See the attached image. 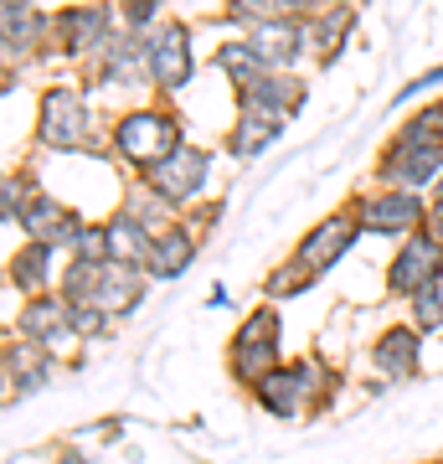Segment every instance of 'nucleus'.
<instances>
[{"label": "nucleus", "mask_w": 443, "mask_h": 464, "mask_svg": "<svg viewBox=\"0 0 443 464\" xmlns=\"http://www.w3.org/2000/svg\"><path fill=\"white\" fill-rule=\"evenodd\" d=\"M181 150V119L170 109H130L114 124V155L134 170H149Z\"/></svg>", "instance_id": "f257e3e1"}, {"label": "nucleus", "mask_w": 443, "mask_h": 464, "mask_svg": "<svg viewBox=\"0 0 443 464\" xmlns=\"http://www.w3.org/2000/svg\"><path fill=\"white\" fill-rule=\"evenodd\" d=\"M88 67H93V78H99V83H155V78H149L145 36L130 32V26H119V32L109 36L93 57H88Z\"/></svg>", "instance_id": "f8f14e48"}, {"label": "nucleus", "mask_w": 443, "mask_h": 464, "mask_svg": "<svg viewBox=\"0 0 443 464\" xmlns=\"http://www.w3.org/2000/svg\"><path fill=\"white\" fill-rule=\"evenodd\" d=\"M330 387H335V377L320 362H284L253 387V402L274 418H299L304 408H320Z\"/></svg>", "instance_id": "f03ea898"}, {"label": "nucleus", "mask_w": 443, "mask_h": 464, "mask_svg": "<svg viewBox=\"0 0 443 464\" xmlns=\"http://www.w3.org/2000/svg\"><path fill=\"white\" fill-rule=\"evenodd\" d=\"M57 464H93V459H88V454H78V449H63V454H57Z\"/></svg>", "instance_id": "f704fd0d"}, {"label": "nucleus", "mask_w": 443, "mask_h": 464, "mask_svg": "<svg viewBox=\"0 0 443 464\" xmlns=\"http://www.w3.org/2000/svg\"><path fill=\"white\" fill-rule=\"evenodd\" d=\"M351 207H356L361 232H377V237H412V232L428 227V201L418 197V191H402V186L366 191V197H356Z\"/></svg>", "instance_id": "423d86ee"}, {"label": "nucleus", "mask_w": 443, "mask_h": 464, "mask_svg": "<svg viewBox=\"0 0 443 464\" xmlns=\"http://www.w3.org/2000/svg\"><path fill=\"white\" fill-rule=\"evenodd\" d=\"M52 47V16L32 0H0V52L5 67L32 63L36 52Z\"/></svg>", "instance_id": "9d476101"}, {"label": "nucleus", "mask_w": 443, "mask_h": 464, "mask_svg": "<svg viewBox=\"0 0 443 464\" xmlns=\"http://www.w3.org/2000/svg\"><path fill=\"white\" fill-rule=\"evenodd\" d=\"M351 26H356V5H325L320 16L304 21V42L320 63H335L341 47L351 42Z\"/></svg>", "instance_id": "5701e85b"}, {"label": "nucleus", "mask_w": 443, "mask_h": 464, "mask_svg": "<svg viewBox=\"0 0 443 464\" xmlns=\"http://www.w3.org/2000/svg\"><path fill=\"white\" fill-rule=\"evenodd\" d=\"M149 47V78L160 93H181L197 78V57H191V26L186 21H160L155 32H145Z\"/></svg>", "instance_id": "1a4fd4ad"}, {"label": "nucleus", "mask_w": 443, "mask_h": 464, "mask_svg": "<svg viewBox=\"0 0 443 464\" xmlns=\"http://www.w3.org/2000/svg\"><path fill=\"white\" fill-rule=\"evenodd\" d=\"M371 366L387 382L418 377V366H423V331L418 325H387L377 335V346H371Z\"/></svg>", "instance_id": "dca6fc26"}, {"label": "nucleus", "mask_w": 443, "mask_h": 464, "mask_svg": "<svg viewBox=\"0 0 443 464\" xmlns=\"http://www.w3.org/2000/svg\"><path fill=\"white\" fill-rule=\"evenodd\" d=\"M377 181L381 186H402V191L438 186L443 181V145H433V150H381Z\"/></svg>", "instance_id": "2eb2a0df"}, {"label": "nucleus", "mask_w": 443, "mask_h": 464, "mask_svg": "<svg viewBox=\"0 0 443 464\" xmlns=\"http://www.w3.org/2000/svg\"><path fill=\"white\" fill-rule=\"evenodd\" d=\"M310 284H314V279L294 264V258H289V264H279L268 279H263V295H268V299H294V295H304Z\"/></svg>", "instance_id": "7c9ffc66"}, {"label": "nucleus", "mask_w": 443, "mask_h": 464, "mask_svg": "<svg viewBox=\"0 0 443 464\" xmlns=\"http://www.w3.org/2000/svg\"><path fill=\"white\" fill-rule=\"evenodd\" d=\"M361 237V222H356V207H341V212L320 217L304 237H299L294 248V264L310 274V279H320V274H330V268L341 264L345 253H351V243Z\"/></svg>", "instance_id": "6e6552de"}, {"label": "nucleus", "mask_w": 443, "mask_h": 464, "mask_svg": "<svg viewBox=\"0 0 443 464\" xmlns=\"http://www.w3.org/2000/svg\"><path fill=\"white\" fill-rule=\"evenodd\" d=\"M32 197H36V191H32V170H5V186H0V222H5V227H16Z\"/></svg>", "instance_id": "c85d7f7f"}, {"label": "nucleus", "mask_w": 443, "mask_h": 464, "mask_svg": "<svg viewBox=\"0 0 443 464\" xmlns=\"http://www.w3.org/2000/svg\"><path fill=\"white\" fill-rule=\"evenodd\" d=\"M67 320H72V331H78L82 341H103V335H109V315L93 310V304H67Z\"/></svg>", "instance_id": "2f4dec72"}, {"label": "nucleus", "mask_w": 443, "mask_h": 464, "mask_svg": "<svg viewBox=\"0 0 443 464\" xmlns=\"http://www.w3.org/2000/svg\"><path fill=\"white\" fill-rule=\"evenodd\" d=\"M149 274L145 268H130V264H114V258H103L99 264V279H93V310H103L109 320H124V315H134L140 310V299H145V289H149Z\"/></svg>", "instance_id": "ddd939ff"}, {"label": "nucleus", "mask_w": 443, "mask_h": 464, "mask_svg": "<svg viewBox=\"0 0 443 464\" xmlns=\"http://www.w3.org/2000/svg\"><path fill=\"white\" fill-rule=\"evenodd\" d=\"M284 124H289V119L274 114V109H263L258 99H237V119H232V130H227V155L232 160L263 155V150L284 134Z\"/></svg>", "instance_id": "4468645a"}, {"label": "nucleus", "mask_w": 443, "mask_h": 464, "mask_svg": "<svg viewBox=\"0 0 443 464\" xmlns=\"http://www.w3.org/2000/svg\"><path fill=\"white\" fill-rule=\"evenodd\" d=\"M433 279H443V243L423 227V232H412V237H402V248L392 253V264H387V289L412 299Z\"/></svg>", "instance_id": "9b49d317"}, {"label": "nucleus", "mask_w": 443, "mask_h": 464, "mask_svg": "<svg viewBox=\"0 0 443 464\" xmlns=\"http://www.w3.org/2000/svg\"><path fill=\"white\" fill-rule=\"evenodd\" d=\"M408 310H412V325H418L423 335L443 331V279L423 284V289H418V295L408 299Z\"/></svg>", "instance_id": "cd10ccee"}, {"label": "nucleus", "mask_w": 443, "mask_h": 464, "mask_svg": "<svg viewBox=\"0 0 443 464\" xmlns=\"http://www.w3.org/2000/svg\"><path fill=\"white\" fill-rule=\"evenodd\" d=\"M325 5H351V0H325Z\"/></svg>", "instance_id": "c9c22d12"}, {"label": "nucleus", "mask_w": 443, "mask_h": 464, "mask_svg": "<svg viewBox=\"0 0 443 464\" xmlns=\"http://www.w3.org/2000/svg\"><path fill=\"white\" fill-rule=\"evenodd\" d=\"M207 181H212V155L197 150V145H181L170 160H160V166L145 170V191L149 197H160L170 212L191 207V201L207 191Z\"/></svg>", "instance_id": "0eeeda50"}, {"label": "nucleus", "mask_w": 443, "mask_h": 464, "mask_svg": "<svg viewBox=\"0 0 443 464\" xmlns=\"http://www.w3.org/2000/svg\"><path fill=\"white\" fill-rule=\"evenodd\" d=\"M63 325H67V299L57 295V289H52V295H32L26 304H21V315H16V341L47 346Z\"/></svg>", "instance_id": "4be33fe9"}, {"label": "nucleus", "mask_w": 443, "mask_h": 464, "mask_svg": "<svg viewBox=\"0 0 443 464\" xmlns=\"http://www.w3.org/2000/svg\"><path fill=\"white\" fill-rule=\"evenodd\" d=\"M67 217H72V207H63V201L47 197V191H36V197L26 201V212H21L16 227L26 232V243H52V237L63 232Z\"/></svg>", "instance_id": "a878e982"}, {"label": "nucleus", "mask_w": 443, "mask_h": 464, "mask_svg": "<svg viewBox=\"0 0 443 464\" xmlns=\"http://www.w3.org/2000/svg\"><path fill=\"white\" fill-rule=\"evenodd\" d=\"M52 264H57V248H52V243H21V248L11 253V264H5V279H11V289H21L26 299L52 295V284H57Z\"/></svg>", "instance_id": "aec40b11"}, {"label": "nucleus", "mask_w": 443, "mask_h": 464, "mask_svg": "<svg viewBox=\"0 0 443 464\" xmlns=\"http://www.w3.org/2000/svg\"><path fill=\"white\" fill-rule=\"evenodd\" d=\"M284 16L279 0H222V21H232V26H243V32H253V26H263V21Z\"/></svg>", "instance_id": "c756f323"}, {"label": "nucleus", "mask_w": 443, "mask_h": 464, "mask_svg": "<svg viewBox=\"0 0 443 464\" xmlns=\"http://www.w3.org/2000/svg\"><path fill=\"white\" fill-rule=\"evenodd\" d=\"M103 237H109V258H114V264H130V268H145L149 248H155V232H149L130 207H119V212L103 222Z\"/></svg>", "instance_id": "412c9836"}, {"label": "nucleus", "mask_w": 443, "mask_h": 464, "mask_svg": "<svg viewBox=\"0 0 443 464\" xmlns=\"http://www.w3.org/2000/svg\"><path fill=\"white\" fill-rule=\"evenodd\" d=\"M279 11L289 21H310V16H320V11H325V0H279Z\"/></svg>", "instance_id": "473e14b6"}, {"label": "nucleus", "mask_w": 443, "mask_h": 464, "mask_svg": "<svg viewBox=\"0 0 443 464\" xmlns=\"http://www.w3.org/2000/svg\"><path fill=\"white\" fill-rule=\"evenodd\" d=\"M247 42L258 47V57L268 63V72H294V63L310 52L304 21H289V16H274V21H263V26H253Z\"/></svg>", "instance_id": "f3484780"}, {"label": "nucleus", "mask_w": 443, "mask_h": 464, "mask_svg": "<svg viewBox=\"0 0 443 464\" xmlns=\"http://www.w3.org/2000/svg\"><path fill=\"white\" fill-rule=\"evenodd\" d=\"M438 464H443V459H438Z\"/></svg>", "instance_id": "e433bc0d"}, {"label": "nucleus", "mask_w": 443, "mask_h": 464, "mask_svg": "<svg viewBox=\"0 0 443 464\" xmlns=\"http://www.w3.org/2000/svg\"><path fill=\"white\" fill-rule=\"evenodd\" d=\"M212 63H217V72H227L232 93H247V88H258L263 78H268V63L258 57V47H253L247 36H232V42H222Z\"/></svg>", "instance_id": "b1692460"}, {"label": "nucleus", "mask_w": 443, "mask_h": 464, "mask_svg": "<svg viewBox=\"0 0 443 464\" xmlns=\"http://www.w3.org/2000/svg\"><path fill=\"white\" fill-rule=\"evenodd\" d=\"M433 145H443V114L438 109H423V114H412L397 124L387 150H433Z\"/></svg>", "instance_id": "bb28decb"}, {"label": "nucleus", "mask_w": 443, "mask_h": 464, "mask_svg": "<svg viewBox=\"0 0 443 464\" xmlns=\"http://www.w3.org/2000/svg\"><path fill=\"white\" fill-rule=\"evenodd\" d=\"M119 5L114 0H82V5H63L52 16V52H63L72 63H88L93 52L119 32Z\"/></svg>", "instance_id": "39448f33"}, {"label": "nucleus", "mask_w": 443, "mask_h": 464, "mask_svg": "<svg viewBox=\"0 0 443 464\" xmlns=\"http://www.w3.org/2000/svg\"><path fill=\"white\" fill-rule=\"evenodd\" d=\"M279 335H284V325H279V310H274V304H258V310L237 325L232 351H227V372L243 382L247 392H253L274 366H284L279 362Z\"/></svg>", "instance_id": "20e7f679"}, {"label": "nucleus", "mask_w": 443, "mask_h": 464, "mask_svg": "<svg viewBox=\"0 0 443 464\" xmlns=\"http://www.w3.org/2000/svg\"><path fill=\"white\" fill-rule=\"evenodd\" d=\"M237 99H258L263 109L294 119L299 109H304V99H310V83H304V78H294V72H268L258 88H247V93H237Z\"/></svg>", "instance_id": "393cba45"}, {"label": "nucleus", "mask_w": 443, "mask_h": 464, "mask_svg": "<svg viewBox=\"0 0 443 464\" xmlns=\"http://www.w3.org/2000/svg\"><path fill=\"white\" fill-rule=\"evenodd\" d=\"M443 83V67H433V72H423V78H412L402 93H397V103H408V99H418V93H428V88H438Z\"/></svg>", "instance_id": "72a5a7b5"}, {"label": "nucleus", "mask_w": 443, "mask_h": 464, "mask_svg": "<svg viewBox=\"0 0 443 464\" xmlns=\"http://www.w3.org/2000/svg\"><path fill=\"white\" fill-rule=\"evenodd\" d=\"M36 145L57 150V155H72V150L93 145V109L78 88H47L42 103H36Z\"/></svg>", "instance_id": "7ed1b4c3"}, {"label": "nucleus", "mask_w": 443, "mask_h": 464, "mask_svg": "<svg viewBox=\"0 0 443 464\" xmlns=\"http://www.w3.org/2000/svg\"><path fill=\"white\" fill-rule=\"evenodd\" d=\"M52 377H57V362L42 346H26L16 335L5 341V398H32Z\"/></svg>", "instance_id": "a211bd4d"}, {"label": "nucleus", "mask_w": 443, "mask_h": 464, "mask_svg": "<svg viewBox=\"0 0 443 464\" xmlns=\"http://www.w3.org/2000/svg\"><path fill=\"white\" fill-rule=\"evenodd\" d=\"M197 264V232L191 227H165V232H155V248H149V258H145V274L155 284H165V279H181L186 268Z\"/></svg>", "instance_id": "6ab92c4d"}]
</instances>
